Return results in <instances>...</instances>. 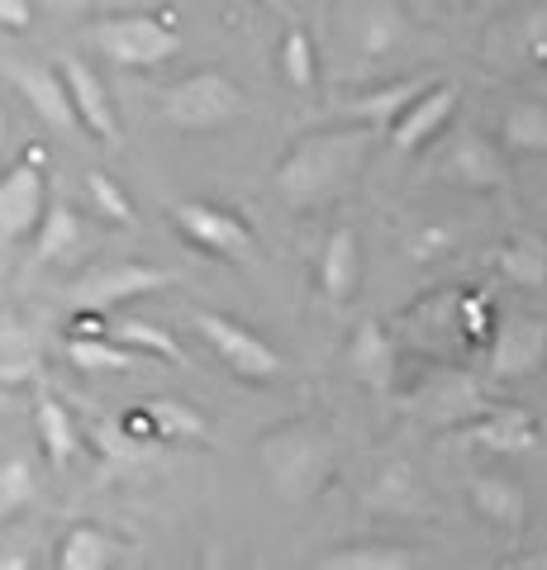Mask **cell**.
Wrapping results in <instances>:
<instances>
[{
	"instance_id": "18",
	"label": "cell",
	"mask_w": 547,
	"mask_h": 570,
	"mask_svg": "<svg viewBox=\"0 0 547 570\" xmlns=\"http://www.w3.org/2000/svg\"><path fill=\"white\" fill-rule=\"evenodd\" d=\"M433 77H414V81H391V86H377V91H362L348 100V115L362 124V129H395V119L410 110V105L429 91Z\"/></svg>"
},
{
	"instance_id": "7",
	"label": "cell",
	"mask_w": 547,
	"mask_h": 570,
	"mask_svg": "<svg viewBox=\"0 0 547 570\" xmlns=\"http://www.w3.org/2000/svg\"><path fill=\"white\" fill-rule=\"evenodd\" d=\"M172 214H176V228H182V234L209 257L248 262L257 253V234L248 228V219H243L238 209L215 205V200H182Z\"/></svg>"
},
{
	"instance_id": "32",
	"label": "cell",
	"mask_w": 547,
	"mask_h": 570,
	"mask_svg": "<svg viewBox=\"0 0 547 570\" xmlns=\"http://www.w3.org/2000/svg\"><path fill=\"white\" fill-rule=\"evenodd\" d=\"M29 499H33V466L25 456H10L6 466H0V519L20 513Z\"/></svg>"
},
{
	"instance_id": "26",
	"label": "cell",
	"mask_w": 547,
	"mask_h": 570,
	"mask_svg": "<svg viewBox=\"0 0 547 570\" xmlns=\"http://www.w3.org/2000/svg\"><path fill=\"white\" fill-rule=\"evenodd\" d=\"M81 243V219H77V209L72 205H52L48 209V219H43V228L33 234V247H39V262H58V257H67L72 247Z\"/></svg>"
},
{
	"instance_id": "33",
	"label": "cell",
	"mask_w": 547,
	"mask_h": 570,
	"mask_svg": "<svg viewBox=\"0 0 547 570\" xmlns=\"http://www.w3.org/2000/svg\"><path fill=\"white\" fill-rule=\"evenodd\" d=\"M524 58L547 67V6H538L534 14L524 20Z\"/></svg>"
},
{
	"instance_id": "15",
	"label": "cell",
	"mask_w": 547,
	"mask_h": 570,
	"mask_svg": "<svg viewBox=\"0 0 547 570\" xmlns=\"http://www.w3.org/2000/svg\"><path fill=\"white\" fill-rule=\"evenodd\" d=\"M14 86H20V91H25V100L33 105V115H39V119L48 124V129H58V134H72V129H81L77 105H72V96H67L62 71L20 67V71H14Z\"/></svg>"
},
{
	"instance_id": "27",
	"label": "cell",
	"mask_w": 547,
	"mask_h": 570,
	"mask_svg": "<svg viewBox=\"0 0 547 570\" xmlns=\"http://www.w3.org/2000/svg\"><path fill=\"white\" fill-rule=\"evenodd\" d=\"M67 356L81 371H134L138 356L129 347H119L115 337H67Z\"/></svg>"
},
{
	"instance_id": "25",
	"label": "cell",
	"mask_w": 547,
	"mask_h": 570,
	"mask_svg": "<svg viewBox=\"0 0 547 570\" xmlns=\"http://www.w3.org/2000/svg\"><path fill=\"white\" fill-rule=\"evenodd\" d=\"M500 138H505V148H515V153H547V105H538V100L509 105L500 119Z\"/></svg>"
},
{
	"instance_id": "5",
	"label": "cell",
	"mask_w": 547,
	"mask_h": 570,
	"mask_svg": "<svg viewBox=\"0 0 547 570\" xmlns=\"http://www.w3.org/2000/svg\"><path fill=\"white\" fill-rule=\"evenodd\" d=\"M91 43L119 67H157L182 48V33L163 14H110L91 29Z\"/></svg>"
},
{
	"instance_id": "23",
	"label": "cell",
	"mask_w": 547,
	"mask_h": 570,
	"mask_svg": "<svg viewBox=\"0 0 547 570\" xmlns=\"http://www.w3.org/2000/svg\"><path fill=\"white\" fill-rule=\"evenodd\" d=\"M110 337L119 347H129L134 356H157V362H182V343L167 333V328H157L148 324V318H115L110 324Z\"/></svg>"
},
{
	"instance_id": "10",
	"label": "cell",
	"mask_w": 547,
	"mask_h": 570,
	"mask_svg": "<svg viewBox=\"0 0 547 570\" xmlns=\"http://www.w3.org/2000/svg\"><path fill=\"white\" fill-rule=\"evenodd\" d=\"M438 176L462 190H500L505 186V163L496 142L476 129H462L448 138V148L438 153Z\"/></svg>"
},
{
	"instance_id": "41",
	"label": "cell",
	"mask_w": 547,
	"mask_h": 570,
	"mask_svg": "<svg viewBox=\"0 0 547 570\" xmlns=\"http://www.w3.org/2000/svg\"><path fill=\"white\" fill-rule=\"evenodd\" d=\"M443 6H467V0H443Z\"/></svg>"
},
{
	"instance_id": "4",
	"label": "cell",
	"mask_w": 547,
	"mask_h": 570,
	"mask_svg": "<svg viewBox=\"0 0 547 570\" xmlns=\"http://www.w3.org/2000/svg\"><path fill=\"white\" fill-rule=\"evenodd\" d=\"M48 176H43V148L25 153L14 167L0 171V247H14L33 238L48 219Z\"/></svg>"
},
{
	"instance_id": "39",
	"label": "cell",
	"mask_w": 547,
	"mask_h": 570,
	"mask_svg": "<svg viewBox=\"0 0 547 570\" xmlns=\"http://www.w3.org/2000/svg\"><path fill=\"white\" fill-rule=\"evenodd\" d=\"M528 570H547V551H543V557H538L534 566H528Z\"/></svg>"
},
{
	"instance_id": "37",
	"label": "cell",
	"mask_w": 547,
	"mask_h": 570,
	"mask_svg": "<svg viewBox=\"0 0 547 570\" xmlns=\"http://www.w3.org/2000/svg\"><path fill=\"white\" fill-rule=\"evenodd\" d=\"M0 570H29V557H0Z\"/></svg>"
},
{
	"instance_id": "8",
	"label": "cell",
	"mask_w": 547,
	"mask_h": 570,
	"mask_svg": "<svg viewBox=\"0 0 547 570\" xmlns=\"http://www.w3.org/2000/svg\"><path fill=\"white\" fill-rule=\"evenodd\" d=\"M486 366L496 381H524L547 366V324L534 314H509L500 318L496 337L486 347Z\"/></svg>"
},
{
	"instance_id": "36",
	"label": "cell",
	"mask_w": 547,
	"mask_h": 570,
	"mask_svg": "<svg viewBox=\"0 0 547 570\" xmlns=\"http://www.w3.org/2000/svg\"><path fill=\"white\" fill-rule=\"evenodd\" d=\"M201 570H228L224 551H219V547H209V551H205V561H201Z\"/></svg>"
},
{
	"instance_id": "35",
	"label": "cell",
	"mask_w": 547,
	"mask_h": 570,
	"mask_svg": "<svg viewBox=\"0 0 547 570\" xmlns=\"http://www.w3.org/2000/svg\"><path fill=\"white\" fill-rule=\"evenodd\" d=\"M391 33H395V14H391V10H381L377 20H372V29H367V48L381 52L385 43H391Z\"/></svg>"
},
{
	"instance_id": "19",
	"label": "cell",
	"mask_w": 547,
	"mask_h": 570,
	"mask_svg": "<svg viewBox=\"0 0 547 570\" xmlns=\"http://www.w3.org/2000/svg\"><path fill=\"white\" fill-rule=\"evenodd\" d=\"M496 272L519 291H547V238L543 234H509L496 253Z\"/></svg>"
},
{
	"instance_id": "2",
	"label": "cell",
	"mask_w": 547,
	"mask_h": 570,
	"mask_svg": "<svg viewBox=\"0 0 547 570\" xmlns=\"http://www.w3.org/2000/svg\"><path fill=\"white\" fill-rule=\"evenodd\" d=\"M243 115V91L224 71H196L163 91V119L182 134H215Z\"/></svg>"
},
{
	"instance_id": "20",
	"label": "cell",
	"mask_w": 547,
	"mask_h": 570,
	"mask_svg": "<svg viewBox=\"0 0 547 570\" xmlns=\"http://www.w3.org/2000/svg\"><path fill=\"white\" fill-rule=\"evenodd\" d=\"M471 504H476V513H481L486 523H496L505 532H519L524 519H528L524 490L515 485V480H505V475H476L471 480Z\"/></svg>"
},
{
	"instance_id": "24",
	"label": "cell",
	"mask_w": 547,
	"mask_h": 570,
	"mask_svg": "<svg viewBox=\"0 0 547 570\" xmlns=\"http://www.w3.org/2000/svg\"><path fill=\"white\" fill-rule=\"evenodd\" d=\"M33 428H39V442H43L52 466H62V461L77 452V423L52 395H39V404H33Z\"/></svg>"
},
{
	"instance_id": "1",
	"label": "cell",
	"mask_w": 547,
	"mask_h": 570,
	"mask_svg": "<svg viewBox=\"0 0 547 570\" xmlns=\"http://www.w3.org/2000/svg\"><path fill=\"white\" fill-rule=\"evenodd\" d=\"M367 157H372V129H362V124H352V129L310 134V138H300L286 157H281L276 190H281V200L295 205V209L324 205V200L343 195L352 181H358Z\"/></svg>"
},
{
	"instance_id": "34",
	"label": "cell",
	"mask_w": 547,
	"mask_h": 570,
	"mask_svg": "<svg viewBox=\"0 0 547 570\" xmlns=\"http://www.w3.org/2000/svg\"><path fill=\"white\" fill-rule=\"evenodd\" d=\"M0 29L25 33L29 29V0H0Z\"/></svg>"
},
{
	"instance_id": "22",
	"label": "cell",
	"mask_w": 547,
	"mask_h": 570,
	"mask_svg": "<svg viewBox=\"0 0 547 570\" xmlns=\"http://www.w3.org/2000/svg\"><path fill=\"white\" fill-rule=\"evenodd\" d=\"M320 570H414V557L395 542H358L329 551Z\"/></svg>"
},
{
	"instance_id": "17",
	"label": "cell",
	"mask_w": 547,
	"mask_h": 570,
	"mask_svg": "<svg viewBox=\"0 0 547 570\" xmlns=\"http://www.w3.org/2000/svg\"><path fill=\"white\" fill-rule=\"evenodd\" d=\"M358 276H362V247H358V234L343 224L324 238V253H320V285L329 305H348L358 295Z\"/></svg>"
},
{
	"instance_id": "21",
	"label": "cell",
	"mask_w": 547,
	"mask_h": 570,
	"mask_svg": "<svg viewBox=\"0 0 547 570\" xmlns=\"http://www.w3.org/2000/svg\"><path fill=\"white\" fill-rule=\"evenodd\" d=\"M119 542L96 523H72L58 542V570H110Z\"/></svg>"
},
{
	"instance_id": "38",
	"label": "cell",
	"mask_w": 547,
	"mask_h": 570,
	"mask_svg": "<svg viewBox=\"0 0 547 570\" xmlns=\"http://www.w3.org/2000/svg\"><path fill=\"white\" fill-rule=\"evenodd\" d=\"M0 153H6V105H0Z\"/></svg>"
},
{
	"instance_id": "3",
	"label": "cell",
	"mask_w": 547,
	"mask_h": 570,
	"mask_svg": "<svg viewBox=\"0 0 547 570\" xmlns=\"http://www.w3.org/2000/svg\"><path fill=\"white\" fill-rule=\"evenodd\" d=\"M262 461H267L272 485L286 494V499H305V494H314V490H324V480H329V471H333L324 438L310 433L305 423L276 428V433L262 442Z\"/></svg>"
},
{
	"instance_id": "16",
	"label": "cell",
	"mask_w": 547,
	"mask_h": 570,
	"mask_svg": "<svg viewBox=\"0 0 547 570\" xmlns=\"http://www.w3.org/2000/svg\"><path fill=\"white\" fill-rule=\"evenodd\" d=\"M348 362L362 385L391 390L400 362H395V343H391V333H385V324H377V318L358 324V333H352V343H348Z\"/></svg>"
},
{
	"instance_id": "6",
	"label": "cell",
	"mask_w": 547,
	"mask_h": 570,
	"mask_svg": "<svg viewBox=\"0 0 547 570\" xmlns=\"http://www.w3.org/2000/svg\"><path fill=\"white\" fill-rule=\"evenodd\" d=\"M191 318H196V333L219 352V362L234 371V376H243V381H276L281 376L276 347L267 337H257L248 324H238V318H228V314H215V309H196Z\"/></svg>"
},
{
	"instance_id": "28",
	"label": "cell",
	"mask_w": 547,
	"mask_h": 570,
	"mask_svg": "<svg viewBox=\"0 0 547 570\" xmlns=\"http://www.w3.org/2000/svg\"><path fill=\"white\" fill-rule=\"evenodd\" d=\"M281 77H286V86H295V91H310L314 86V39H310V29L291 24L286 33H281Z\"/></svg>"
},
{
	"instance_id": "40",
	"label": "cell",
	"mask_w": 547,
	"mask_h": 570,
	"mask_svg": "<svg viewBox=\"0 0 547 570\" xmlns=\"http://www.w3.org/2000/svg\"><path fill=\"white\" fill-rule=\"evenodd\" d=\"M6 343H10V333H6V328H0V352H6Z\"/></svg>"
},
{
	"instance_id": "14",
	"label": "cell",
	"mask_w": 547,
	"mask_h": 570,
	"mask_svg": "<svg viewBox=\"0 0 547 570\" xmlns=\"http://www.w3.org/2000/svg\"><path fill=\"white\" fill-rule=\"evenodd\" d=\"M457 438L471 442V448L500 452V456H519V452L538 448V423H534V414H524V409H515V404H496V409H486L476 423H467Z\"/></svg>"
},
{
	"instance_id": "13",
	"label": "cell",
	"mask_w": 547,
	"mask_h": 570,
	"mask_svg": "<svg viewBox=\"0 0 547 570\" xmlns=\"http://www.w3.org/2000/svg\"><path fill=\"white\" fill-rule=\"evenodd\" d=\"M457 81H433L429 91H423L410 110H404L395 119V129H391V148L395 153H419L423 142H433L438 134L448 129V119L457 115Z\"/></svg>"
},
{
	"instance_id": "31",
	"label": "cell",
	"mask_w": 547,
	"mask_h": 570,
	"mask_svg": "<svg viewBox=\"0 0 547 570\" xmlns=\"http://www.w3.org/2000/svg\"><path fill=\"white\" fill-rule=\"evenodd\" d=\"M86 195H91V205H96L100 219H110V224H134V205H129V195L119 190L115 176L86 171Z\"/></svg>"
},
{
	"instance_id": "29",
	"label": "cell",
	"mask_w": 547,
	"mask_h": 570,
	"mask_svg": "<svg viewBox=\"0 0 547 570\" xmlns=\"http://www.w3.org/2000/svg\"><path fill=\"white\" fill-rule=\"evenodd\" d=\"M496 309H490V299L481 291H467L457 295V333L467 337V347H490V337H496Z\"/></svg>"
},
{
	"instance_id": "11",
	"label": "cell",
	"mask_w": 547,
	"mask_h": 570,
	"mask_svg": "<svg viewBox=\"0 0 547 570\" xmlns=\"http://www.w3.org/2000/svg\"><path fill=\"white\" fill-rule=\"evenodd\" d=\"M414 409L423 419L448 423V428L462 433V428L481 419L490 404L481 400V385H476L471 376H462V371H433V376L414 390Z\"/></svg>"
},
{
	"instance_id": "12",
	"label": "cell",
	"mask_w": 547,
	"mask_h": 570,
	"mask_svg": "<svg viewBox=\"0 0 547 570\" xmlns=\"http://www.w3.org/2000/svg\"><path fill=\"white\" fill-rule=\"evenodd\" d=\"M62 81H67V96H72V105H77L81 129L91 138H100V142H110V148H119V142H125V129H119L115 100H110V91H105V81L96 77V67L86 58H67Z\"/></svg>"
},
{
	"instance_id": "9",
	"label": "cell",
	"mask_w": 547,
	"mask_h": 570,
	"mask_svg": "<svg viewBox=\"0 0 547 570\" xmlns=\"http://www.w3.org/2000/svg\"><path fill=\"white\" fill-rule=\"evenodd\" d=\"M176 276L163 272V266H138V262H119V266H105V272L86 276L77 285V309L81 314H110L115 305H125V299H138L148 291H163L172 285Z\"/></svg>"
},
{
	"instance_id": "30",
	"label": "cell",
	"mask_w": 547,
	"mask_h": 570,
	"mask_svg": "<svg viewBox=\"0 0 547 570\" xmlns=\"http://www.w3.org/2000/svg\"><path fill=\"white\" fill-rule=\"evenodd\" d=\"M144 414L157 428V442H163V438H201L205 433V419L196 414V409L176 404V400H148Z\"/></svg>"
}]
</instances>
